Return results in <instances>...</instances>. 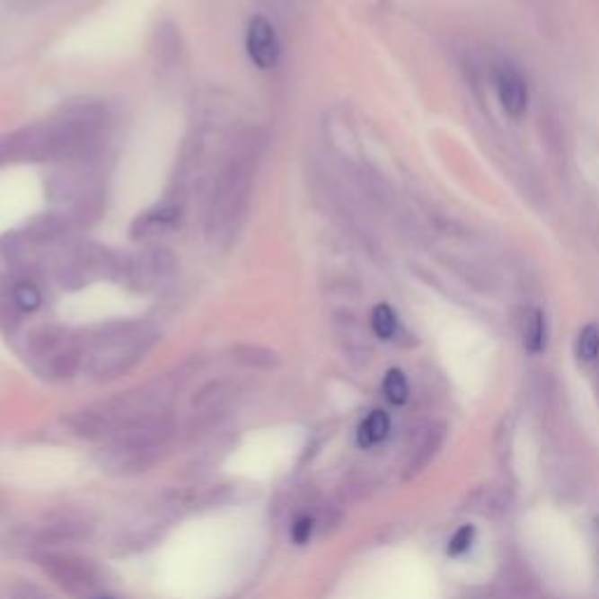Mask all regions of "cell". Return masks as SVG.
I'll return each mask as SVG.
<instances>
[{"label":"cell","mask_w":599,"mask_h":599,"mask_svg":"<svg viewBox=\"0 0 599 599\" xmlns=\"http://www.w3.org/2000/svg\"><path fill=\"white\" fill-rule=\"evenodd\" d=\"M494 83H497V94L504 113L513 119H520L527 113L529 90L524 77L508 64L497 66L494 71Z\"/></svg>","instance_id":"1"},{"label":"cell","mask_w":599,"mask_h":599,"mask_svg":"<svg viewBox=\"0 0 599 599\" xmlns=\"http://www.w3.org/2000/svg\"><path fill=\"white\" fill-rule=\"evenodd\" d=\"M246 49H249L251 61L260 71L274 68L277 61H279V38H277V31L260 14L251 19L249 33H246Z\"/></svg>","instance_id":"2"},{"label":"cell","mask_w":599,"mask_h":599,"mask_svg":"<svg viewBox=\"0 0 599 599\" xmlns=\"http://www.w3.org/2000/svg\"><path fill=\"white\" fill-rule=\"evenodd\" d=\"M389 415H386L384 410H374V412H370L366 419H363L361 428H358V445L361 447H373L377 445V443H382V440L389 436Z\"/></svg>","instance_id":"3"},{"label":"cell","mask_w":599,"mask_h":599,"mask_svg":"<svg viewBox=\"0 0 599 599\" xmlns=\"http://www.w3.org/2000/svg\"><path fill=\"white\" fill-rule=\"evenodd\" d=\"M524 345L532 354L546 349V314L541 309H534L524 323Z\"/></svg>","instance_id":"4"},{"label":"cell","mask_w":599,"mask_h":599,"mask_svg":"<svg viewBox=\"0 0 599 599\" xmlns=\"http://www.w3.org/2000/svg\"><path fill=\"white\" fill-rule=\"evenodd\" d=\"M370 323H373V330L377 338L382 339H392L398 332V319L396 312H393L389 304H377L373 309V316H370Z\"/></svg>","instance_id":"5"},{"label":"cell","mask_w":599,"mask_h":599,"mask_svg":"<svg viewBox=\"0 0 599 599\" xmlns=\"http://www.w3.org/2000/svg\"><path fill=\"white\" fill-rule=\"evenodd\" d=\"M576 357L586 363L597 361L599 357V328L597 326H586L578 332V339H576Z\"/></svg>","instance_id":"6"},{"label":"cell","mask_w":599,"mask_h":599,"mask_svg":"<svg viewBox=\"0 0 599 599\" xmlns=\"http://www.w3.org/2000/svg\"><path fill=\"white\" fill-rule=\"evenodd\" d=\"M408 380H405V374L401 373L398 368L389 370L384 377V396L389 398V403L393 405H403L408 401Z\"/></svg>","instance_id":"7"},{"label":"cell","mask_w":599,"mask_h":599,"mask_svg":"<svg viewBox=\"0 0 599 599\" xmlns=\"http://www.w3.org/2000/svg\"><path fill=\"white\" fill-rule=\"evenodd\" d=\"M14 303L24 312H36L42 303L40 291L33 284H29V281H22V284L14 286Z\"/></svg>","instance_id":"8"},{"label":"cell","mask_w":599,"mask_h":599,"mask_svg":"<svg viewBox=\"0 0 599 599\" xmlns=\"http://www.w3.org/2000/svg\"><path fill=\"white\" fill-rule=\"evenodd\" d=\"M473 536L475 529L471 527V524H463L462 529H457V534L450 539L447 552H450V555H462V552H466L471 548V543H473Z\"/></svg>","instance_id":"9"},{"label":"cell","mask_w":599,"mask_h":599,"mask_svg":"<svg viewBox=\"0 0 599 599\" xmlns=\"http://www.w3.org/2000/svg\"><path fill=\"white\" fill-rule=\"evenodd\" d=\"M312 532H314V520H312V517H297L295 524H293L291 536L297 546H303V543H307V541L312 539Z\"/></svg>","instance_id":"10"}]
</instances>
